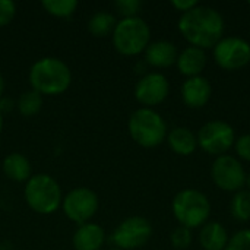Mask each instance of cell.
<instances>
[{
	"instance_id": "cell-1",
	"label": "cell",
	"mask_w": 250,
	"mask_h": 250,
	"mask_svg": "<svg viewBox=\"0 0 250 250\" xmlns=\"http://www.w3.org/2000/svg\"><path fill=\"white\" fill-rule=\"evenodd\" d=\"M179 31L193 47L214 48L224 35L223 15L209 6H196L182 13L179 19Z\"/></svg>"
},
{
	"instance_id": "cell-2",
	"label": "cell",
	"mask_w": 250,
	"mask_h": 250,
	"mask_svg": "<svg viewBox=\"0 0 250 250\" xmlns=\"http://www.w3.org/2000/svg\"><path fill=\"white\" fill-rule=\"evenodd\" d=\"M29 83L41 95H60L69 89L72 72L59 57H41L29 69Z\"/></svg>"
},
{
	"instance_id": "cell-3",
	"label": "cell",
	"mask_w": 250,
	"mask_h": 250,
	"mask_svg": "<svg viewBox=\"0 0 250 250\" xmlns=\"http://www.w3.org/2000/svg\"><path fill=\"white\" fill-rule=\"evenodd\" d=\"M23 196L28 207L37 214L50 215L54 214L62 205V189L54 177L50 174L32 176L23 189Z\"/></svg>"
},
{
	"instance_id": "cell-4",
	"label": "cell",
	"mask_w": 250,
	"mask_h": 250,
	"mask_svg": "<svg viewBox=\"0 0 250 250\" xmlns=\"http://www.w3.org/2000/svg\"><path fill=\"white\" fill-rule=\"evenodd\" d=\"M132 139L144 148H155L167 138V123L152 108L142 107L132 113L127 123Z\"/></svg>"
},
{
	"instance_id": "cell-5",
	"label": "cell",
	"mask_w": 250,
	"mask_h": 250,
	"mask_svg": "<svg viewBox=\"0 0 250 250\" xmlns=\"http://www.w3.org/2000/svg\"><path fill=\"white\" fill-rule=\"evenodd\" d=\"M113 45L123 56H136L146 50L151 40L148 23L139 18H122L113 34Z\"/></svg>"
},
{
	"instance_id": "cell-6",
	"label": "cell",
	"mask_w": 250,
	"mask_h": 250,
	"mask_svg": "<svg viewBox=\"0 0 250 250\" xmlns=\"http://www.w3.org/2000/svg\"><path fill=\"white\" fill-rule=\"evenodd\" d=\"M173 214L180 226L196 229L204 226L211 214V204L205 193L196 189L180 190L171 204Z\"/></svg>"
},
{
	"instance_id": "cell-7",
	"label": "cell",
	"mask_w": 250,
	"mask_h": 250,
	"mask_svg": "<svg viewBox=\"0 0 250 250\" xmlns=\"http://www.w3.org/2000/svg\"><path fill=\"white\" fill-rule=\"evenodd\" d=\"M198 145L211 155H226V152L234 145L236 133L231 125L224 120L207 122L198 133Z\"/></svg>"
},
{
	"instance_id": "cell-8",
	"label": "cell",
	"mask_w": 250,
	"mask_h": 250,
	"mask_svg": "<svg viewBox=\"0 0 250 250\" xmlns=\"http://www.w3.org/2000/svg\"><path fill=\"white\" fill-rule=\"evenodd\" d=\"M98 207V196L89 188H75L62 201L64 215L79 226L88 223L97 214Z\"/></svg>"
},
{
	"instance_id": "cell-9",
	"label": "cell",
	"mask_w": 250,
	"mask_h": 250,
	"mask_svg": "<svg viewBox=\"0 0 250 250\" xmlns=\"http://www.w3.org/2000/svg\"><path fill=\"white\" fill-rule=\"evenodd\" d=\"M152 237V226L144 217H129L113 231V243L120 250H133L145 246Z\"/></svg>"
},
{
	"instance_id": "cell-10",
	"label": "cell",
	"mask_w": 250,
	"mask_h": 250,
	"mask_svg": "<svg viewBox=\"0 0 250 250\" xmlns=\"http://www.w3.org/2000/svg\"><path fill=\"white\" fill-rule=\"evenodd\" d=\"M217 64L226 70H237L250 63V44L240 37H223L214 47Z\"/></svg>"
},
{
	"instance_id": "cell-11",
	"label": "cell",
	"mask_w": 250,
	"mask_h": 250,
	"mask_svg": "<svg viewBox=\"0 0 250 250\" xmlns=\"http://www.w3.org/2000/svg\"><path fill=\"white\" fill-rule=\"evenodd\" d=\"M211 176L214 183L226 192H239L245 186L246 173L236 157L221 155L212 163Z\"/></svg>"
},
{
	"instance_id": "cell-12",
	"label": "cell",
	"mask_w": 250,
	"mask_h": 250,
	"mask_svg": "<svg viewBox=\"0 0 250 250\" xmlns=\"http://www.w3.org/2000/svg\"><path fill=\"white\" fill-rule=\"evenodd\" d=\"M170 92L168 79L158 72H151L144 75L135 86V98L151 108L152 105L161 104Z\"/></svg>"
},
{
	"instance_id": "cell-13",
	"label": "cell",
	"mask_w": 250,
	"mask_h": 250,
	"mask_svg": "<svg viewBox=\"0 0 250 250\" xmlns=\"http://www.w3.org/2000/svg\"><path fill=\"white\" fill-rule=\"evenodd\" d=\"M212 94L211 83L204 76H193L188 78L182 86V98L185 104L190 108H201L204 107Z\"/></svg>"
},
{
	"instance_id": "cell-14",
	"label": "cell",
	"mask_w": 250,
	"mask_h": 250,
	"mask_svg": "<svg viewBox=\"0 0 250 250\" xmlns=\"http://www.w3.org/2000/svg\"><path fill=\"white\" fill-rule=\"evenodd\" d=\"M177 56L176 45L167 40L149 42L145 50V62L154 67H168L177 62Z\"/></svg>"
},
{
	"instance_id": "cell-15",
	"label": "cell",
	"mask_w": 250,
	"mask_h": 250,
	"mask_svg": "<svg viewBox=\"0 0 250 250\" xmlns=\"http://www.w3.org/2000/svg\"><path fill=\"white\" fill-rule=\"evenodd\" d=\"M105 242V233L101 226L85 223L78 227L72 243L75 250H100Z\"/></svg>"
},
{
	"instance_id": "cell-16",
	"label": "cell",
	"mask_w": 250,
	"mask_h": 250,
	"mask_svg": "<svg viewBox=\"0 0 250 250\" xmlns=\"http://www.w3.org/2000/svg\"><path fill=\"white\" fill-rule=\"evenodd\" d=\"M176 63H177V67L182 75H185L188 78L201 76L202 70L207 66L205 50H202L199 47L189 45L185 50H182V53H179Z\"/></svg>"
},
{
	"instance_id": "cell-17",
	"label": "cell",
	"mask_w": 250,
	"mask_h": 250,
	"mask_svg": "<svg viewBox=\"0 0 250 250\" xmlns=\"http://www.w3.org/2000/svg\"><path fill=\"white\" fill-rule=\"evenodd\" d=\"M3 173L9 180L13 182H28L32 177V167L29 160L19 152H12L4 157L1 164Z\"/></svg>"
},
{
	"instance_id": "cell-18",
	"label": "cell",
	"mask_w": 250,
	"mask_h": 250,
	"mask_svg": "<svg viewBox=\"0 0 250 250\" xmlns=\"http://www.w3.org/2000/svg\"><path fill=\"white\" fill-rule=\"evenodd\" d=\"M199 243L205 250H224L229 243V234L223 224L211 221L202 226Z\"/></svg>"
},
{
	"instance_id": "cell-19",
	"label": "cell",
	"mask_w": 250,
	"mask_h": 250,
	"mask_svg": "<svg viewBox=\"0 0 250 250\" xmlns=\"http://www.w3.org/2000/svg\"><path fill=\"white\" fill-rule=\"evenodd\" d=\"M167 141L170 148L183 157H188L190 154L195 152L196 146H198V138L196 135L189 129V127H174L168 135H167Z\"/></svg>"
},
{
	"instance_id": "cell-20",
	"label": "cell",
	"mask_w": 250,
	"mask_h": 250,
	"mask_svg": "<svg viewBox=\"0 0 250 250\" xmlns=\"http://www.w3.org/2000/svg\"><path fill=\"white\" fill-rule=\"evenodd\" d=\"M116 25H117V21L113 13L105 12V10H98L89 18L88 31L94 37H107L113 34Z\"/></svg>"
},
{
	"instance_id": "cell-21",
	"label": "cell",
	"mask_w": 250,
	"mask_h": 250,
	"mask_svg": "<svg viewBox=\"0 0 250 250\" xmlns=\"http://www.w3.org/2000/svg\"><path fill=\"white\" fill-rule=\"evenodd\" d=\"M41 107H42V95L34 89L22 92L16 101V108L19 114L23 117H31L38 114Z\"/></svg>"
},
{
	"instance_id": "cell-22",
	"label": "cell",
	"mask_w": 250,
	"mask_h": 250,
	"mask_svg": "<svg viewBox=\"0 0 250 250\" xmlns=\"http://www.w3.org/2000/svg\"><path fill=\"white\" fill-rule=\"evenodd\" d=\"M231 215L237 221H249L250 220V192L239 190L231 199L230 204Z\"/></svg>"
},
{
	"instance_id": "cell-23",
	"label": "cell",
	"mask_w": 250,
	"mask_h": 250,
	"mask_svg": "<svg viewBox=\"0 0 250 250\" xmlns=\"http://www.w3.org/2000/svg\"><path fill=\"white\" fill-rule=\"evenodd\" d=\"M41 6L56 18H69L78 7L76 0H42Z\"/></svg>"
},
{
	"instance_id": "cell-24",
	"label": "cell",
	"mask_w": 250,
	"mask_h": 250,
	"mask_svg": "<svg viewBox=\"0 0 250 250\" xmlns=\"http://www.w3.org/2000/svg\"><path fill=\"white\" fill-rule=\"evenodd\" d=\"M171 243L176 249H188L192 245V230L185 227V226H179L173 230L171 236Z\"/></svg>"
},
{
	"instance_id": "cell-25",
	"label": "cell",
	"mask_w": 250,
	"mask_h": 250,
	"mask_svg": "<svg viewBox=\"0 0 250 250\" xmlns=\"http://www.w3.org/2000/svg\"><path fill=\"white\" fill-rule=\"evenodd\" d=\"M114 7L117 13L122 15L123 18H135L138 16L142 3L139 0H117L114 1Z\"/></svg>"
},
{
	"instance_id": "cell-26",
	"label": "cell",
	"mask_w": 250,
	"mask_h": 250,
	"mask_svg": "<svg viewBox=\"0 0 250 250\" xmlns=\"http://www.w3.org/2000/svg\"><path fill=\"white\" fill-rule=\"evenodd\" d=\"M224 250H250V229L240 230L230 237Z\"/></svg>"
},
{
	"instance_id": "cell-27",
	"label": "cell",
	"mask_w": 250,
	"mask_h": 250,
	"mask_svg": "<svg viewBox=\"0 0 250 250\" xmlns=\"http://www.w3.org/2000/svg\"><path fill=\"white\" fill-rule=\"evenodd\" d=\"M16 15V4L12 0H0V28L9 25Z\"/></svg>"
},
{
	"instance_id": "cell-28",
	"label": "cell",
	"mask_w": 250,
	"mask_h": 250,
	"mask_svg": "<svg viewBox=\"0 0 250 250\" xmlns=\"http://www.w3.org/2000/svg\"><path fill=\"white\" fill-rule=\"evenodd\" d=\"M234 148L242 160L250 161V135H242L240 138H237L234 142Z\"/></svg>"
},
{
	"instance_id": "cell-29",
	"label": "cell",
	"mask_w": 250,
	"mask_h": 250,
	"mask_svg": "<svg viewBox=\"0 0 250 250\" xmlns=\"http://www.w3.org/2000/svg\"><path fill=\"white\" fill-rule=\"evenodd\" d=\"M171 4H173L179 12L186 13V12L192 10L193 7H196V6H198V1H196V0H173Z\"/></svg>"
},
{
	"instance_id": "cell-30",
	"label": "cell",
	"mask_w": 250,
	"mask_h": 250,
	"mask_svg": "<svg viewBox=\"0 0 250 250\" xmlns=\"http://www.w3.org/2000/svg\"><path fill=\"white\" fill-rule=\"evenodd\" d=\"M15 105H16V104L13 103V100L6 98V97H1V98H0V111H1V114L10 111Z\"/></svg>"
},
{
	"instance_id": "cell-31",
	"label": "cell",
	"mask_w": 250,
	"mask_h": 250,
	"mask_svg": "<svg viewBox=\"0 0 250 250\" xmlns=\"http://www.w3.org/2000/svg\"><path fill=\"white\" fill-rule=\"evenodd\" d=\"M3 92H4V78L0 73V98L3 97Z\"/></svg>"
},
{
	"instance_id": "cell-32",
	"label": "cell",
	"mask_w": 250,
	"mask_h": 250,
	"mask_svg": "<svg viewBox=\"0 0 250 250\" xmlns=\"http://www.w3.org/2000/svg\"><path fill=\"white\" fill-rule=\"evenodd\" d=\"M245 186L248 188V190L250 192V173L249 174H246V180H245Z\"/></svg>"
},
{
	"instance_id": "cell-33",
	"label": "cell",
	"mask_w": 250,
	"mask_h": 250,
	"mask_svg": "<svg viewBox=\"0 0 250 250\" xmlns=\"http://www.w3.org/2000/svg\"><path fill=\"white\" fill-rule=\"evenodd\" d=\"M1 130H3V114L0 111V133H1Z\"/></svg>"
},
{
	"instance_id": "cell-34",
	"label": "cell",
	"mask_w": 250,
	"mask_h": 250,
	"mask_svg": "<svg viewBox=\"0 0 250 250\" xmlns=\"http://www.w3.org/2000/svg\"><path fill=\"white\" fill-rule=\"evenodd\" d=\"M110 250H120V249H117V248H114V249H110Z\"/></svg>"
},
{
	"instance_id": "cell-35",
	"label": "cell",
	"mask_w": 250,
	"mask_h": 250,
	"mask_svg": "<svg viewBox=\"0 0 250 250\" xmlns=\"http://www.w3.org/2000/svg\"><path fill=\"white\" fill-rule=\"evenodd\" d=\"M249 6H250V1H249Z\"/></svg>"
}]
</instances>
